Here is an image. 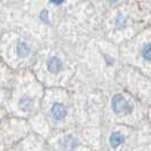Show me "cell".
Listing matches in <instances>:
<instances>
[{
    "mask_svg": "<svg viewBox=\"0 0 151 151\" xmlns=\"http://www.w3.org/2000/svg\"><path fill=\"white\" fill-rule=\"evenodd\" d=\"M117 1H118V0H109L110 4H115V2H117Z\"/></svg>",
    "mask_w": 151,
    "mask_h": 151,
    "instance_id": "11",
    "label": "cell"
},
{
    "mask_svg": "<svg viewBox=\"0 0 151 151\" xmlns=\"http://www.w3.org/2000/svg\"><path fill=\"white\" fill-rule=\"evenodd\" d=\"M145 149H147V150H143V148H141V149L139 148V151H151V147H149V148H145Z\"/></svg>",
    "mask_w": 151,
    "mask_h": 151,
    "instance_id": "10",
    "label": "cell"
},
{
    "mask_svg": "<svg viewBox=\"0 0 151 151\" xmlns=\"http://www.w3.org/2000/svg\"><path fill=\"white\" fill-rule=\"evenodd\" d=\"M110 106L115 115H127L133 110V104H131V101L121 93L114 94Z\"/></svg>",
    "mask_w": 151,
    "mask_h": 151,
    "instance_id": "1",
    "label": "cell"
},
{
    "mask_svg": "<svg viewBox=\"0 0 151 151\" xmlns=\"http://www.w3.org/2000/svg\"><path fill=\"white\" fill-rule=\"evenodd\" d=\"M51 115H52V117L56 121H61L67 115V108L64 106L63 104L56 102L51 107Z\"/></svg>",
    "mask_w": 151,
    "mask_h": 151,
    "instance_id": "2",
    "label": "cell"
},
{
    "mask_svg": "<svg viewBox=\"0 0 151 151\" xmlns=\"http://www.w3.org/2000/svg\"><path fill=\"white\" fill-rule=\"evenodd\" d=\"M30 53V47L25 42H19L17 45V55L19 57H26Z\"/></svg>",
    "mask_w": 151,
    "mask_h": 151,
    "instance_id": "6",
    "label": "cell"
},
{
    "mask_svg": "<svg viewBox=\"0 0 151 151\" xmlns=\"http://www.w3.org/2000/svg\"><path fill=\"white\" fill-rule=\"evenodd\" d=\"M47 67H48V70H49L50 73L56 74V73H58L61 69L63 64H61V61L59 58H57V57H51V58L48 60V63H47Z\"/></svg>",
    "mask_w": 151,
    "mask_h": 151,
    "instance_id": "3",
    "label": "cell"
},
{
    "mask_svg": "<svg viewBox=\"0 0 151 151\" xmlns=\"http://www.w3.org/2000/svg\"><path fill=\"white\" fill-rule=\"evenodd\" d=\"M18 106H19V108L22 109V110H24V111H27V110H30L31 108H32V106H33V100L30 98V97H23V98H21V100H19V102H18Z\"/></svg>",
    "mask_w": 151,
    "mask_h": 151,
    "instance_id": "5",
    "label": "cell"
},
{
    "mask_svg": "<svg viewBox=\"0 0 151 151\" xmlns=\"http://www.w3.org/2000/svg\"><path fill=\"white\" fill-rule=\"evenodd\" d=\"M109 142L113 148H118L123 142H124V135L119 131H114L109 136Z\"/></svg>",
    "mask_w": 151,
    "mask_h": 151,
    "instance_id": "4",
    "label": "cell"
},
{
    "mask_svg": "<svg viewBox=\"0 0 151 151\" xmlns=\"http://www.w3.org/2000/svg\"><path fill=\"white\" fill-rule=\"evenodd\" d=\"M142 57L145 60L151 63V42L143 45V48H142Z\"/></svg>",
    "mask_w": 151,
    "mask_h": 151,
    "instance_id": "7",
    "label": "cell"
},
{
    "mask_svg": "<svg viewBox=\"0 0 151 151\" xmlns=\"http://www.w3.org/2000/svg\"><path fill=\"white\" fill-rule=\"evenodd\" d=\"M150 117H151V113H150Z\"/></svg>",
    "mask_w": 151,
    "mask_h": 151,
    "instance_id": "12",
    "label": "cell"
},
{
    "mask_svg": "<svg viewBox=\"0 0 151 151\" xmlns=\"http://www.w3.org/2000/svg\"><path fill=\"white\" fill-rule=\"evenodd\" d=\"M48 13L45 12V10H43L42 12V14H41V18H42V21H47V18H48Z\"/></svg>",
    "mask_w": 151,
    "mask_h": 151,
    "instance_id": "8",
    "label": "cell"
},
{
    "mask_svg": "<svg viewBox=\"0 0 151 151\" xmlns=\"http://www.w3.org/2000/svg\"><path fill=\"white\" fill-rule=\"evenodd\" d=\"M51 2L55 4V5H60V4L64 2V0H51Z\"/></svg>",
    "mask_w": 151,
    "mask_h": 151,
    "instance_id": "9",
    "label": "cell"
}]
</instances>
